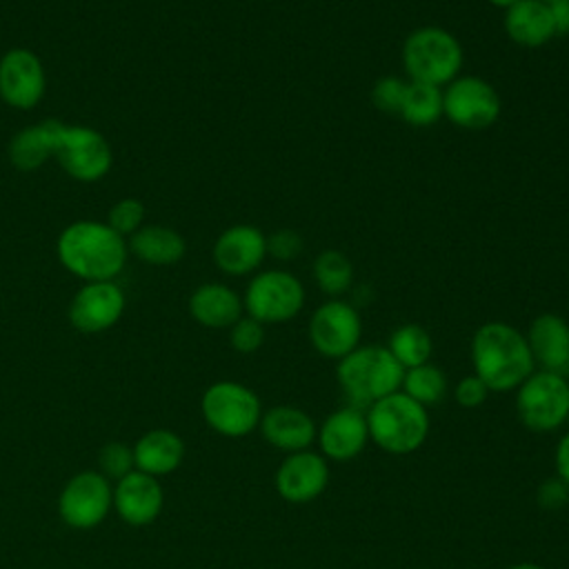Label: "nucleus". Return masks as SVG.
<instances>
[{
	"label": "nucleus",
	"instance_id": "f257e3e1",
	"mask_svg": "<svg viewBox=\"0 0 569 569\" xmlns=\"http://www.w3.org/2000/svg\"><path fill=\"white\" fill-rule=\"evenodd\" d=\"M469 356L473 373L498 393L518 389L536 371L525 333L502 320H489L473 331Z\"/></svg>",
	"mask_w": 569,
	"mask_h": 569
},
{
	"label": "nucleus",
	"instance_id": "f03ea898",
	"mask_svg": "<svg viewBox=\"0 0 569 569\" xmlns=\"http://www.w3.org/2000/svg\"><path fill=\"white\" fill-rule=\"evenodd\" d=\"M62 267L84 282L116 280L124 269L127 240L100 220H76L67 224L56 242Z\"/></svg>",
	"mask_w": 569,
	"mask_h": 569
},
{
	"label": "nucleus",
	"instance_id": "7ed1b4c3",
	"mask_svg": "<svg viewBox=\"0 0 569 569\" xmlns=\"http://www.w3.org/2000/svg\"><path fill=\"white\" fill-rule=\"evenodd\" d=\"M336 378L349 405L365 409L371 402L400 391L405 369L387 347L360 345L338 360Z\"/></svg>",
	"mask_w": 569,
	"mask_h": 569
},
{
	"label": "nucleus",
	"instance_id": "20e7f679",
	"mask_svg": "<svg viewBox=\"0 0 569 569\" xmlns=\"http://www.w3.org/2000/svg\"><path fill=\"white\" fill-rule=\"evenodd\" d=\"M369 440L382 451L393 456H407L422 447L429 433L427 407L409 398L405 391H393L365 411Z\"/></svg>",
	"mask_w": 569,
	"mask_h": 569
},
{
	"label": "nucleus",
	"instance_id": "39448f33",
	"mask_svg": "<svg viewBox=\"0 0 569 569\" xmlns=\"http://www.w3.org/2000/svg\"><path fill=\"white\" fill-rule=\"evenodd\" d=\"M400 58L409 80L442 89L460 76L465 51L460 40L445 27L425 24L405 38Z\"/></svg>",
	"mask_w": 569,
	"mask_h": 569
},
{
	"label": "nucleus",
	"instance_id": "423d86ee",
	"mask_svg": "<svg viewBox=\"0 0 569 569\" xmlns=\"http://www.w3.org/2000/svg\"><path fill=\"white\" fill-rule=\"evenodd\" d=\"M516 413L536 433H549L569 418V380L562 373L538 369L516 389Z\"/></svg>",
	"mask_w": 569,
	"mask_h": 569
},
{
	"label": "nucleus",
	"instance_id": "0eeeda50",
	"mask_svg": "<svg viewBox=\"0 0 569 569\" xmlns=\"http://www.w3.org/2000/svg\"><path fill=\"white\" fill-rule=\"evenodd\" d=\"M305 284L287 269H264L251 276L242 293L247 316L262 325H280L296 318L305 307Z\"/></svg>",
	"mask_w": 569,
	"mask_h": 569
},
{
	"label": "nucleus",
	"instance_id": "6e6552de",
	"mask_svg": "<svg viewBox=\"0 0 569 569\" xmlns=\"http://www.w3.org/2000/svg\"><path fill=\"white\" fill-rule=\"evenodd\" d=\"M204 422L224 438L249 436L260 425L262 405L253 389L236 380L209 385L200 400Z\"/></svg>",
	"mask_w": 569,
	"mask_h": 569
},
{
	"label": "nucleus",
	"instance_id": "1a4fd4ad",
	"mask_svg": "<svg viewBox=\"0 0 569 569\" xmlns=\"http://www.w3.org/2000/svg\"><path fill=\"white\" fill-rule=\"evenodd\" d=\"M53 158L64 173L80 182H96L109 173L113 153L107 138L93 127L58 122Z\"/></svg>",
	"mask_w": 569,
	"mask_h": 569
},
{
	"label": "nucleus",
	"instance_id": "9d476101",
	"mask_svg": "<svg viewBox=\"0 0 569 569\" xmlns=\"http://www.w3.org/2000/svg\"><path fill=\"white\" fill-rule=\"evenodd\" d=\"M502 102L496 87L480 76H458L442 91V118L467 131L496 124Z\"/></svg>",
	"mask_w": 569,
	"mask_h": 569
},
{
	"label": "nucleus",
	"instance_id": "9b49d317",
	"mask_svg": "<svg viewBox=\"0 0 569 569\" xmlns=\"http://www.w3.org/2000/svg\"><path fill=\"white\" fill-rule=\"evenodd\" d=\"M362 318L353 302L342 298H329L309 318L311 347L329 358L340 360L360 347Z\"/></svg>",
	"mask_w": 569,
	"mask_h": 569
},
{
	"label": "nucleus",
	"instance_id": "f8f14e48",
	"mask_svg": "<svg viewBox=\"0 0 569 569\" xmlns=\"http://www.w3.org/2000/svg\"><path fill=\"white\" fill-rule=\"evenodd\" d=\"M113 509L111 480L87 469L67 480L58 496V513L71 529H93Z\"/></svg>",
	"mask_w": 569,
	"mask_h": 569
},
{
	"label": "nucleus",
	"instance_id": "ddd939ff",
	"mask_svg": "<svg viewBox=\"0 0 569 569\" xmlns=\"http://www.w3.org/2000/svg\"><path fill=\"white\" fill-rule=\"evenodd\" d=\"M47 89V73L36 51L13 47L0 58V100L13 109H33Z\"/></svg>",
	"mask_w": 569,
	"mask_h": 569
},
{
	"label": "nucleus",
	"instance_id": "4468645a",
	"mask_svg": "<svg viewBox=\"0 0 569 569\" xmlns=\"http://www.w3.org/2000/svg\"><path fill=\"white\" fill-rule=\"evenodd\" d=\"M127 298L116 280L84 282L69 302V322L82 333L111 329L124 313Z\"/></svg>",
	"mask_w": 569,
	"mask_h": 569
},
{
	"label": "nucleus",
	"instance_id": "2eb2a0df",
	"mask_svg": "<svg viewBox=\"0 0 569 569\" xmlns=\"http://www.w3.org/2000/svg\"><path fill=\"white\" fill-rule=\"evenodd\" d=\"M276 491L293 505L316 500L329 485V462L311 449L287 453L276 469Z\"/></svg>",
	"mask_w": 569,
	"mask_h": 569
},
{
	"label": "nucleus",
	"instance_id": "dca6fc26",
	"mask_svg": "<svg viewBox=\"0 0 569 569\" xmlns=\"http://www.w3.org/2000/svg\"><path fill=\"white\" fill-rule=\"evenodd\" d=\"M211 258L227 276H249L267 258V236L256 224H231L216 238Z\"/></svg>",
	"mask_w": 569,
	"mask_h": 569
},
{
	"label": "nucleus",
	"instance_id": "f3484780",
	"mask_svg": "<svg viewBox=\"0 0 569 569\" xmlns=\"http://www.w3.org/2000/svg\"><path fill=\"white\" fill-rule=\"evenodd\" d=\"M164 505V489L158 478L138 469L129 471L113 485V509L131 527L151 525Z\"/></svg>",
	"mask_w": 569,
	"mask_h": 569
},
{
	"label": "nucleus",
	"instance_id": "a211bd4d",
	"mask_svg": "<svg viewBox=\"0 0 569 569\" xmlns=\"http://www.w3.org/2000/svg\"><path fill=\"white\" fill-rule=\"evenodd\" d=\"M316 440L320 445V453L327 460L345 462V460L356 458L369 442L365 411L356 409L351 405L336 409L318 427Z\"/></svg>",
	"mask_w": 569,
	"mask_h": 569
},
{
	"label": "nucleus",
	"instance_id": "6ab92c4d",
	"mask_svg": "<svg viewBox=\"0 0 569 569\" xmlns=\"http://www.w3.org/2000/svg\"><path fill=\"white\" fill-rule=\"evenodd\" d=\"M258 429L271 447L287 453L309 449L318 433V425L313 422V418L305 409L293 405H276L262 411Z\"/></svg>",
	"mask_w": 569,
	"mask_h": 569
},
{
	"label": "nucleus",
	"instance_id": "aec40b11",
	"mask_svg": "<svg viewBox=\"0 0 569 569\" xmlns=\"http://www.w3.org/2000/svg\"><path fill=\"white\" fill-rule=\"evenodd\" d=\"M525 338L540 369L569 373V322L565 318L551 311L540 313L531 320Z\"/></svg>",
	"mask_w": 569,
	"mask_h": 569
},
{
	"label": "nucleus",
	"instance_id": "412c9836",
	"mask_svg": "<svg viewBox=\"0 0 569 569\" xmlns=\"http://www.w3.org/2000/svg\"><path fill=\"white\" fill-rule=\"evenodd\" d=\"M189 316L207 329H229L242 318V296L224 282H204L196 287L187 302Z\"/></svg>",
	"mask_w": 569,
	"mask_h": 569
},
{
	"label": "nucleus",
	"instance_id": "4be33fe9",
	"mask_svg": "<svg viewBox=\"0 0 569 569\" xmlns=\"http://www.w3.org/2000/svg\"><path fill=\"white\" fill-rule=\"evenodd\" d=\"M502 24L507 38L525 49H538L556 38L551 7L540 0H518L505 9Z\"/></svg>",
	"mask_w": 569,
	"mask_h": 569
},
{
	"label": "nucleus",
	"instance_id": "5701e85b",
	"mask_svg": "<svg viewBox=\"0 0 569 569\" xmlns=\"http://www.w3.org/2000/svg\"><path fill=\"white\" fill-rule=\"evenodd\" d=\"M184 458L182 438L164 427L144 431L133 442V465L138 471L149 473L153 478L173 473Z\"/></svg>",
	"mask_w": 569,
	"mask_h": 569
},
{
	"label": "nucleus",
	"instance_id": "b1692460",
	"mask_svg": "<svg viewBox=\"0 0 569 569\" xmlns=\"http://www.w3.org/2000/svg\"><path fill=\"white\" fill-rule=\"evenodd\" d=\"M60 120H42L38 124H29L20 131H16L9 140V162L18 171H36L40 169L49 158H53L56 151V133H58Z\"/></svg>",
	"mask_w": 569,
	"mask_h": 569
},
{
	"label": "nucleus",
	"instance_id": "393cba45",
	"mask_svg": "<svg viewBox=\"0 0 569 569\" xmlns=\"http://www.w3.org/2000/svg\"><path fill=\"white\" fill-rule=\"evenodd\" d=\"M129 251L153 267L176 264L187 253V240L171 227L164 224H142L133 236L127 240Z\"/></svg>",
	"mask_w": 569,
	"mask_h": 569
},
{
	"label": "nucleus",
	"instance_id": "a878e982",
	"mask_svg": "<svg viewBox=\"0 0 569 569\" xmlns=\"http://www.w3.org/2000/svg\"><path fill=\"white\" fill-rule=\"evenodd\" d=\"M398 116L418 129L436 124L442 118V89L427 82L407 80V91Z\"/></svg>",
	"mask_w": 569,
	"mask_h": 569
},
{
	"label": "nucleus",
	"instance_id": "bb28decb",
	"mask_svg": "<svg viewBox=\"0 0 569 569\" xmlns=\"http://www.w3.org/2000/svg\"><path fill=\"white\" fill-rule=\"evenodd\" d=\"M311 271L318 289L329 298H340L353 284V264L340 249L320 251L311 264Z\"/></svg>",
	"mask_w": 569,
	"mask_h": 569
},
{
	"label": "nucleus",
	"instance_id": "cd10ccee",
	"mask_svg": "<svg viewBox=\"0 0 569 569\" xmlns=\"http://www.w3.org/2000/svg\"><path fill=\"white\" fill-rule=\"evenodd\" d=\"M387 349L402 365V369H411L429 362L433 353V340L422 325L407 322L391 331Z\"/></svg>",
	"mask_w": 569,
	"mask_h": 569
},
{
	"label": "nucleus",
	"instance_id": "c85d7f7f",
	"mask_svg": "<svg viewBox=\"0 0 569 569\" xmlns=\"http://www.w3.org/2000/svg\"><path fill=\"white\" fill-rule=\"evenodd\" d=\"M400 391H405L409 398H413L416 402H420L425 407L436 405L447 393V376L440 367L425 362V365L405 369Z\"/></svg>",
	"mask_w": 569,
	"mask_h": 569
},
{
	"label": "nucleus",
	"instance_id": "c756f323",
	"mask_svg": "<svg viewBox=\"0 0 569 569\" xmlns=\"http://www.w3.org/2000/svg\"><path fill=\"white\" fill-rule=\"evenodd\" d=\"M133 447L120 442V440H111L107 445L100 447L98 451V471L109 478V480H120L122 476H127L129 471H133Z\"/></svg>",
	"mask_w": 569,
	"mask_h": 569
},
{
	"label": "nucleus",
	"instance_id": "7c9ffc66",
	"mask_svg": "<svg viewBox=\"0 0 569 569\" xmlns=\"http://www.w3.org/2000/svg\"><path fill=\"white\" fill-rule=\"evenodd\" d=\"M142 222H144V204L138 198H120L111 207L107 218V224L122 238L133 236L142 227Z\"/></svg>",
	"mask_w": 569,
	"mask_h": 569
},
{
	"label": "nucleus",
	"instance_id": "2f4dec72",
	"mask_svg": "<svg viewBox=\"0 0 569 569\" xmlns=\"http://www.w3.org/2000/svg\"><path fill=\"white\" fill-rule=\"evenodd\" d=\"M407 91V80L400 76H382L371 87V102L378 111L398 113Z\"/></svg>",
	"mask_w": 569,
	"mask_h": 569
},
{
	"label": "nucleus",
	"instance_id": "473e14b6",
	"mask_svg": "<svg viewBox=\"0 0 569 569\" xmlns=\"http://www.w3.org/2000/svg\"><path fill=\"white\" fill-rule=\"evenodd\" d=\"M229 342L238 353H253L264 342V325L251 316H242L229 327Z\"/></svg>",
	"mask_w": 569,
	"mask_h": 569
},
{
	"label": "nucleus",
	"instance_id": "72a5a7b5",
	"mask_svg": "<svg viewBox=\"0 0 569 569\" xmlns=\"http://www.w3.org/2000/svg\"><path fill=\"white\" fill-rule=\"evenodd\" d=\"M302 249H305V240L293 229H278L271 236H267V256L280 262L296 260L302 253Z\"/></svg>",
	"mask_w": 569,
	"mask_h": 569
},
{
	"label": "nucleus",
	"instance_id": "f704fd0d",
	"mask_svg": "<svg viewBox=\"0 0 569 569\" xmlns=\"http://www.w3.org/2000/svg\"><path fill=\"white\" fill-rule=\"evenodd\" d=\"M487 396H489V389H487V385H485L476 373L460 378L458 385H456V389H453L456 402H458L460 407H465V409H476V407H480V405L487 400Z\"/></svg>",
	"mask_w": 569,
	"mask_h": 569
},
{
	"label": "nucleus",
	"instance_id": "c9c22d12",
	"mask_svg": "<svg viewBox=\"0 0 569 569\" xmlns=\"http://www.w3.org/2000/svg\"><path fill=\"white\" fill-rule=\"evenodd\" d=\"M569 502V485L562 482L558 476L545 480L538 487V505L545 509H558Z\"/></svg>",
	"mask_w": 569,
	"mask_h": 569
},
{
	"label": "nucleus",
	"instance_id": "e433bc0d",
	"mask_svg": "<svg viewBox=\"0 0 569 569\" xmlns=\"http://www.w3.org/2000/svg\"><path fill=\"white\" fill-rule=\"evenodd\" d=\"M556 473L562 482L569 485V431L560 438L556 447Z\"/></svg>",
	"mask_w": 569,
	"mask_h": 569
},
{
	"label": "nucleus",
	"instance_id": "4c0bfd02",
	"mask_svg": "<svg viewBox=\"0 0 569 569\" xmlns=\"http://www.w3.org/2000/svg\"><path fill=\"white\" fill-rule=\"evenodd\" d=\"M549 7H551V16H553L556 36H567L569 33V0H558Z\"/></svg>",
	"mask_w": 569,
	"mask_h": 569
},
{
	"label": "nucleus",
	"instance_id": "58836bf2",
	"mask_svg": "<svg viewBox=\"0 0 569 569\" xmlns=\"http://www.w3.org/2000/svg\"><path fill=\"white\" fill-rule=\"evenodd\" d=\"M489 4H493V7H498V9H509L511 4H516L518 0H487Z\"/></svg>",
	"mask_w": 569,
	"mask_h": 569
},
{
	"label": "nucleus",
	"instance_id": "ea45409f",
	"mask_svg": "<svg viewBox=\"0 0 569 569\" xmlns=\"http://www.w3.org/2000/svg\"><path fill=\"white\" fill-rule=\"evenodd\" d=\"M509 569H542V567L536 565V562H516V565H511Z\"/></svg>",
	"mask_w": 569,
	"mask_h": 569
},
{
	"label": "nucleus",
	"instance_id": "a19ab883",
	"mask_svg": "<svg viewBox=\"0 0 569 569\" xmlns=\"http://www.w3.org/2000/svg\"><path fill=\"white\" fill-rule=\"evenodd\" d=\"M540 2H547V4H553V2H558V0H540Z\"/></svg>",
	"mask_w": 569,
	"mask_h": 569
}]
</instances>
